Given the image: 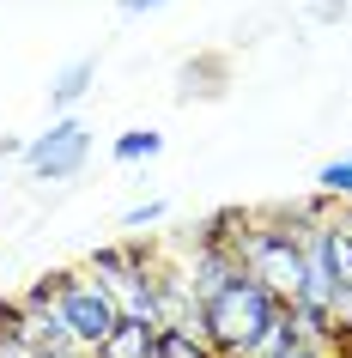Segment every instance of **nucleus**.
I'll return each instance as SVG.
<instances>
[{"mask_svg":"<svg viewBox=\"0 0 352 358\" xmlns=\"http://www.w3.org/2000/svg\"><path fill=\"white\" fill-rule=\"evenodd\" d=\"M286 322H292L286 298L274 285H261L249 267H237L201 303V334L219 346V358H267V346L286 334Z\"/></svg>","mask_w":352,"mask_h":358,"instance_id":"obj_1","label":"nucleus"},{"mask_svg":"<svg viewBox=\"0 0 352 358\" xmlns=\"http://www.w3.org/2000/svg\"><path fill=\"white\" fill-rule=\"evenodd\" d=\"M49 280H55V310L67 316V328H73V346H79V352H92L97 340L122 322L110 285L97 280L92 267H61V273H49Z\"/></svg>","mask_w":352,"mask_h":358,"instance_id":"obj_2","label":"nucleus"},{"mask_svg":"<svg viewBox=\"0 0 352 358\" xmlns=\"http://www.w3.org/2000/svg\"><path fill=\"white\" fill-rule=\"evenodd\" d=\"M19 158H24V170H31V182H73L79 170L92 164V128L67 110L43 134H31Z\"/></svg>","mask_w":352,"mask_h":358,"instance_id":"obj_3","label":"nucleus"},{"mask_svg":"<svg viewBox=\"0 0 352 358\" xmlns=\"http://www.w3.org/2000/svg\"><path fill=\"white\" fill-rule=\"evenodd\" d=\"M92 358H158V322H140V316H122L110 334L92 346Z\"/></svg>","mask_w":352,"mask_h":358,"instance_id":"obj_4","label":"nucleus"},{"mask_svg":"<svg viewBox=\"0 0 352 358\" xmlns=\"http://www.w3.org/2000/svg\"><path fill=\"white\" fill-rule=\"evenodd\" d=\"M92 85H97V55H79V61H67V67H61V73L49 79V110H55V115L79 110Z\"/></svg>","mask_w":352,"mask_h":358,"instance_id":"obj_5","label":"nucleus"},{"mask_svg":"<svg viewBox=\"0 0 352 358\" xmlns=\"http://www.w3.org/2000/svg\"><path fill=\"white\" fill-rule=\"evenodd\" d=\"M158 358H219L201 322H158Z\"/></svg>","mask_w":352,"mask_h":358,"instance_id":"obj_6","label":"nucleus"},{"mask_svg":"<svg viewBox=\"0 0 352 358\" xmlns=\"http://www.w3.org/2000/svg\"><path fill=\"white\" fill-rule=\"evenodd\" d=\"M158 152H164V134H158V128H122L110 140V158H115V164H152Z\"/></svg>","mask_w":352,"mask_h":358,"instance_id":"obj_7","label":"nucleus"},{"mask_svg":"<svg viewBox=\"0 0 352 358\" xmlns=\"http://www.w3.org/2000/svg\"><path fill=\"white\" fill-rule=\"evenodd\" d=\"M316 194L328 207H346L352 201V152H340V158H328V164L316 170Z\"/></svg>","mask_w":352,"mask_h":358,"instance_id":"obj_8","label":"nucleus"},{"mask_svg":"<svg viewBox=\"0 0 352 358\" xmlns=\"http://www.w3.org/2000/svg\"><path fill=\"white\" fill-rule=\"evenodd\" d=\"M267 358H328V346L310 340V334H297V322H286V334L267 346Z\"/></svg>","mask_w":352,"mask_h":358,"instance_id":"obj_9","label":"nucleus"},{"mask_svg":"<svg viewBox=\"0 0 352 358\" xmlns=\"http://www.w3.org/2000/svg\"><path fill=\"white\" fill-rule=\"evenodd\" d=\"M164 201H140V207H128L122 213V231H146V225H164Z\"/></svg>","mask_w":352,"mask_h":358,"instance_id":"obj_10","label":"nucleus"},{"mask_svg":"<svg viewBox=\"0 0 352 358\" xmlns=\"http://www.w3.org/2000/svg\"><path fill=\"white\" fill-rule=\"evenodd\" d=\"M0 340H24V298H0Z\"/></svg>","mask_w":352,"mask_h":358,"instance_id":"obj_11","label":"nucleus"},{"mask_svg":"<svg viewBox=\"0 0 352 358\" xmlns=\"http://www.w3.org/2000/svg\"><path fill=\"white\" fill-rule=\"evenodd\" d=\"M115 6H122L128 19H146V13H164L170 0H115Z\"/></svg>","mask_w":352,"mask_h":358,"instance_id":"obj_12","label":"nucleus"},{"mask_svg":"<svg viewBox=\"0 0 352 358\" xmlns=\"http://www.w3.org/2000/svg\"><path fill=\"white\" fill-rule=\"evenodd\" d=\"M31 358H92V352H79V346H43V352H31Z\"/></svg>","mask_w":352,"mask_h":358,"instance_id":"obj_13","label":"nucleus"},{"mask_svg":"<svg viewBox=\"0 0 352 358\" xmlns=\"http://www.w3.org/2000/svg\"><path fill=\"white\" fill-rule=\"evenodd\" d=\"M24 152V140H13V134H0V158H19Z\"/></svg>","mask_w":352,"mask_h":358,"instance_id":"obj_14","label":"nucleus"}]
</instances>
